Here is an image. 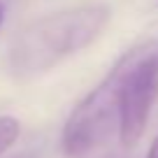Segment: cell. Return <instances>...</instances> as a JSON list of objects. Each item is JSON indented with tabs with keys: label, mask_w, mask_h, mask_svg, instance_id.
I'll use <instances>...</instances> for the list:
<instances>
[{
	"label": "cell",
	"mask_w": 158,
	"mask_h": 158,
	"mask_svg": "<svg viewBox=\"0 0 158 158\" xmlns=\"http://www.w3.org/2000/svg\"><path fill=\"white\" fill-rule=\"evenodd\" d=\"M128 51L114 63L107 77L72 109L63 128V149L68 156H84L98 147L116 123L118 128V98L128 68Z\"/></svg>",
	"instance_id": "obj_2"
},
{
	"label": "cell",
	"mask_w": 158,
	"mask_h": 158,
	"mask_svg": "<svg viewBox=\"0 0 158 158\" xmlns=\"http://www.w3.org/2000/svg\"><path fill=\"white\" fill-rule=\"evenodd\" d=\"M128 56L118 98V137L123 147H135L158 100V44L135 47Z\"/></svg>",
	"instance_id": "obj_3"
},
{
	"label": "cell",
	"mask_w": 158,
	"mask_h": 158,
	"mask_svg": "<svg viewBox=\"0 0 158 158\" xmlns=\"http://www.w3.org/2000/svg\"><path fill=\"white\" fill-rule=\"evenodd\" d=\"M0 23H2V5H0Z\"/></svg>",
	"instance_id": "obj_6"
},
{
	"label": "cell",
	"mask_w": 158,
	"mask_h": 158,
	"mask_svg": "<svg viewBox=\"0 0 158 158\" xmlns=\"http://www.w3.org/2000/svg\"><path fill=\"white\" fill-rule=\"evenodd\" d=\"M107 21L109 7L102 2H84L42 16L16 35L7 54V68L19 79L42 74L63 58L89 47Z\"/></svg>",
	"instance_id": "obj_1"
},
{
	"label": "cell",
	"mask_w": 158,
	"mask_h": 158,
	"mask_svg": "<svg viewBox=\"0 0 158 158\" xmlns=\"http://www.w3.org/2000/svg\"><path fill=\"white\" fill-rule=\"evenodd\" d=\"M147 158H158V137L151 142V147H149V153H147Z\"/></svg>",
	"instance_id": "obj_5"
},
{
	"label": "cell",
	"mask_w": 158,
	"mask_h": 158,
	"mask_svg": "<svg viewBox=\"0 0 158 158\" xmlns=\"http://www.w3.org/2000/svg\"><path fill=\"white\" fill-rule=\"evenodd\" d=\"M19 130H21V126L14 116H0V156L16 142Z\"/></svg>",
	"instance_id": "obj_4"
}]
</instances>
